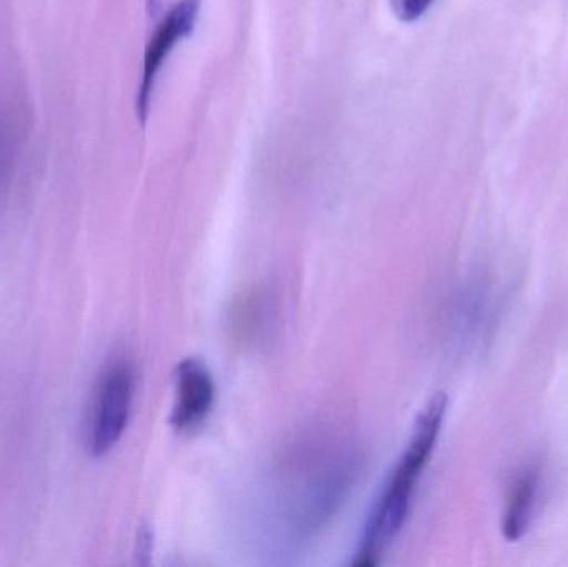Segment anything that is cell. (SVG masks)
<instances>
[{"instance_id": "obj_5", "label": "cell", "mask_w": 568, "mask_h": 567, "mask_svg": "<svg viewBox=\"0 0 568 567\" xmlns=\"http://www.w3.org/2000/svg\"><path fill=\"white\" fill-rule=\"evenodd\" d=\"M215 398V379L209 366L196 358L183 360L175 369V402L170 416L175 432L199 429L212 415Z\"/></svg>"}, {"instance_id": "obj_8", "label": "cell", "mask_w": 568, "mask_h": 567, "mask_svg": "<svg viewBox=\"0 0 568 567\" xmlns=\"http://www.w3.org/2000/svg\"><path fill=\"white\" fill-rule=\"evenodd\" d=\"M152 536H150L149 531H143L142 535L139 536V555L145 556L150 555V549H152V543H150Z\"/></svg>"}, {"instance_id": "obj_3", "label": "cell", "mask_w": 568, "mask_h": 567, "mask_svg": "<svg viewBox=\"0 0 568 567\" xmlns=\"http://www.w3.org/2000/svg\"><path fill=\"white\" fill-rule=\"evenodd\" d=\"M135 396V369L126 360L112 363L103 373L93 403L92 425H90V452L103 456L112 452L122 439Z\"/></svg>"}, {"instance_id": "obj_7", "label": "cell", "mask_w": 568, "mask_h": 567, "mask_svg": "<svg viewBox=\"0 0 568 567\" xmlns=\"http://www.w3.org/2000/svg\"><path fill=\"white\" fill-rule=\"evenodd\" d=\"M434 0H393L394 12L403 22L420 19Z\"/></svg>"}, {"instance_id": "obj_6", "label": "cell", "mask_w": 568, "mask_h": 567, "mask_svg": "<svg viewBox=\"0 0 568 567\" xmlns=\"http://www.w3.org/2000/svg\"><path fill=\"white\" fill-rule=\"evenodd\" d=\"M539 472L532 468L524 472L514 485L503 522V533L509 541H519L529 529L539 498Z\"/></svg>"}, {"instance_id": "obj_2", "label": "cell", "mask_w": 568, "mask_h": 567, "mask_svg": "<svg viewBox=\"0 0 568 567\" xmlns=\"http://www.w3.org/2000/svg\"><path fill=\"white\" fill-rule=\"evenodd\" d=\"M447 396L437 393L414 423L409 442L364 526L354 566H376L403 531L417 483L436 448L446 416Z\"/></svg>"}, {"instance_id": "obj_1", "label": "cell", "mask_w": 568, "mask_h": 567, "mask_svg": "<svg viewBox=\"0 0 568 567\" xmlns=\"http://www.w3.org/2000/svg\"><path fill=\"white\" fill-rule=\"evenodd\" d=\"M303 458L290 466L272 515L284 541L297 546L326 528L346 503L361 469L359 455L349 445L320 446Z\"/></svg>"}, {"instance_id": "obj_4", "label": "cell", "mask_w": 568, "mask_h": 567, "mask_svg": "<svg viewBox=\"0 0 568 567\" xmlns=\"http://www.w3.org/2000/svg\"><path fill=\"white\" fill-rule=\"evenodd\" d=\"M202 0H180L172 7L159 29L150 39L146 47L145 60H143L142 83H140L139 97H136V113L140 120L145 122L149 115L150 100H152L153 85L163 62L169 59L170 52L175 49L180 40L189 37L195 29L199 20Z\"/></svg>"}]
</instances>
